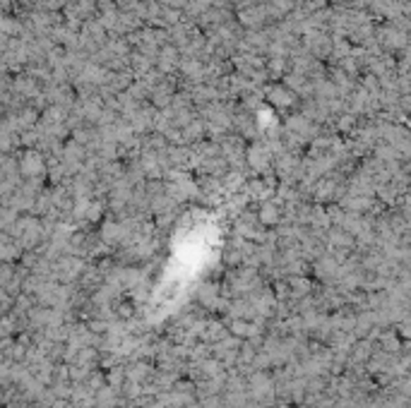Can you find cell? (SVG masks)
I'll return each mask as SVG.
<instances>
[{
  "mask_svg": "<svg viewBox=\"0 0 411 408\" xmlns=\"http://www.w3.org/2000/svg\"><path fill=\"white\" fill-rule=\"evenodd\" d=\"M257 221L262 226H279L286 216V204L279 200V197H270V200L260 202V209H257Z\"/></svg>",
  "mask_w": 411,
  "mask_h": 408,
  "instance_id": "cell-1",
  "label": "cell"
},
{
  "mask_svg": "<svg viewBox=\"0 0 411 408\" xmlns=\"http://www.w3.org/2000/svg\"><path fill=\"white\" fill-rule=\"evenodd\" d=\"M243 187H245L248 200H252V202L257 200V204L270 200V197H274V192H277V187L267 185L265 181H252V183H248V185H243Z\"/></svg>",
  "mask_w": 411,
  "mask_h": 408,
  "instance_id": "cell-2",
  "label": "cell"
}]
</instances>
